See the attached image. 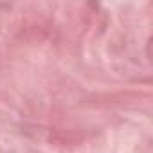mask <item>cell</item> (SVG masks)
I'll return each instance as SVG.
<instances>
[]
</instances>
